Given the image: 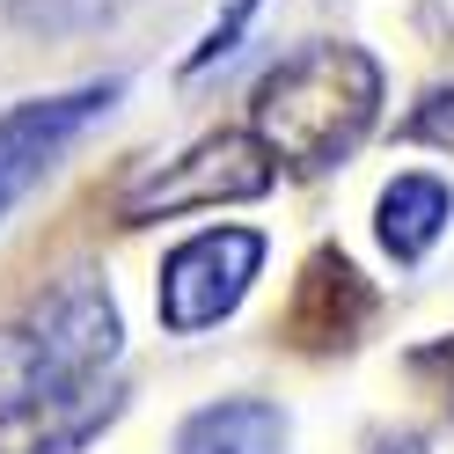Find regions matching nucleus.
<instances>
[{
  "label": "nucleus",
  "mask_w": 454,
  "mask_h": 454,
  "mask_svg": "<svg viewBox=\"0 0 454 454\" xmlns=\"http://www.w3.org/2000/svg\"><path fill=\"white\" fill-rule=\"evenodd\" d=\"M381 96H388V74L374 51L345 44V37H316V44L286 51L249 89V132L286 168L323 176V168L359 154V139L381 118Z\"/></svg>",
  "instance_id": "obj_1"
},
{
  "label": "nucleus",
  "mask_w": 454,
  "mask_h": 454,
  "mask_svg": "<svg viewBox=\"0 0 454 454\" xmlns=\"http://www.w3.org/2000/svg\"><path fill=\"white\" fill-rule=\"evenodd\" d=\"M118 301H110L103 278H67L51 286L22 323L0 330V403H22L37 388H67L89 381L118 359Z\"/></svg>",
  "instance_id": "obj_2"
},
{
  "label": "nucleus",
  "mask_w": 454,
  "mask_h": 454,
  "mask_svg": "<svg viewBox=\"0 0 454 454\" xmlns=\"http://www.w3.org/2000/svg\"><path fill=\"white\" fill-rule=\"evenodd\" d=\"M271 184H278V154L257 132H206V139H191L184 154L139 168V176L118 191V220L147 227V220H168V213L249 206V198H264Z\"/></svg>",
  "instance_id": "obj_3"
},
{
  "label": "nucleus",
  "mask_w": 454,
  "mask_h": 454,
  "mask_svg": "<svg viewBox=\"0 0 454 454\" xmlns=\"http://www.w3.org/2000/svg\"><path fill=\"white\" fill-rule=\"evenodd\" d=\"M264 271V235L257 227H198L191 242H176L161 257V278H154V316L168 337H198L227 323L242 308V294L257 286Z\"/></svg>",
  "instance_id": "obj_4"
},
{
  "label": "nucleus",
  "mask_w": 454,
  "mask_h": 454,
  "mask_svg": "<svg viewBox=\"0 0 454 454\" xmlns=\"http://www.w3.org/2000/svg\"><path fill=\"white\" fill-rule=\"evenodd\" d=\"M125 96V81H89V89H67V96H37V103H15L0 110V220H8L22 198H30L51 161H59L96 118H110V103Z\"/></svg>",
  "instance_id": "obj_5"
},
{
  "label": "nucleus",
  "mask_w": 454,
  "mask_h": 454,
  "mask_svg": "<svg viewBox=\"0 0 454 454\" xmlns=\"http://www.w3.org/2000/svg\"><path fill=\"white\" fill-rule=\"evenodd\" d=\"M118 411H125V388L103 374L37 388L22 403H0V454H81Z\"/></svg>",
  "instance_id": "obj_6"
},
{
  "label": "nucleus",
  "mask_w": 454,
  "mask_h": 454,
  "mask_svg": "<svg viewBox=\"0 0 454 454\" xmlns=\"http://www.w3.org/2000/svg\"><path fill=\"white\" fill-rule=\"evenodd\" d=\"M366 323H374V286L359 278V264L345 257V249H316L308 271H301L294 316H286L294 345H308V352H345V345H359Z\"/></svg>",
  "instance_id": "obj_7"
},
{
  "label": "nucleus",
  "mask_w": 454,
  "mask_h": 454,
  "mask_svg": "<svg viewBox=\"0 0 454 454\" xmlns=\"http://www.w3.org/2000/svg\"><path fill=\"white\" fill-rule=\"evenodd\" d=\"M447 220H454V191L433 168H403V176L381 184V198H374V235H381V249L395 264H418L425 249L447 235Z\"/></svg>",
  "instance_id": "obj_8"
},
{
  "label": "nucleus",
  "mask_w": 454,
  "mask_h": 454,
  "mask_svg": "<svg viewBox=\"0 0 454 454\" xmlns=\"http://www.w3.org/2000/svg\"><path fill=\"white\" fill-rule=\"evenodd\" d=\"M176 454H286V411L264 395H227L176 425Z\"/></svg>",
  "instance_id": "obj_9"
},
{
  "label": "nucleus",
  "mask_w": 454,
  "mask_h": 454,
  "mask_svg": "<svg viewBox=\"0 0 454 454\" xmlns=\"http://www.w3.org/2000/svg\"><path fill=\"white\" fill-rule=\"evenodd\" d=\"M257 8H264V0H227V8L213 15V30L198 37L191 51H184V81H191V74H206L213 59H227V51L242 44V30H249V22H257Z\"/></svg>",
  "instance_id": "obj_10"
},
{
  "label": "nucleus",
  "mask_w": 454,
  "mask_h": 454,
  "mask_svg": "<svg viewBox=\"0 0 454 454\" xmlns=\"http://www.w3.org/2000/svg\"><path fill=\"white\" fill-rule=\"evenodd\" d=\"M395 132H403L411 147H454V89H433Z\"/></svg>",
  "instance_id": "obj_11"
},
{
  "label": "nucleus",
  "mask_w": 454,
  "mask_h": 454,
  "mask_svg": "<svg viewBox=\"0 0 454 454\" xmlns=\"http://www.w3.org/2000/svg\"><path fill=\"white\" fill-rule=\"evenodd\" d=\"M411 374H418V381L454 411V337H433V345H418V352H411Z\"/></svg>",
  "instance_id": "obj_12"
},
{
  "label": "nucleus",
  "mask_w": 454,
  "mask_h": 454,
  "mask_svg": "<svg viewBox=\"0 0 454 454\" xmlns=\"http://www.w3.org/2000/svg\"><path fill=\"white\" fill-rule=\"evenodd\" d=\"M366 454H425V440H418V433H381Z\"/></svg>",
  "instance_id": "obj_13"
}]
</instances>
